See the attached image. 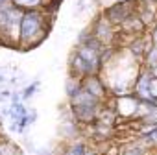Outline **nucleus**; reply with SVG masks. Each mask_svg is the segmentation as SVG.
Wrapping results in <instances>:
<instances>
[{"label":"nucleus","instance_id":"1","mask_svg":"<svg viewBox=\"0 0 157 155\" xmlns=\"http://www.w3.org/2000/svg\"><path fill=\"white\" fill-rule=\"evenodd\" d=\"M52 26V13L46 9H30L24 11L21 21V41L19 50H32L39 46Z\"/></svg>","mask_w":157,"mask_h":155},{"label":"nucleus","instance_id":"2","mask_svg":"<svg viewBox=\"0 0 157 155\" xmlns=\"http://www.w3.org/2000/svg\"><path fill=\"white\" fill-rule=\"evenodd\" d=\"M91 30H93V35L100 39L104 46H115V43L118 41V26H115L105 13H100L94 19V22L91 24Z\"/></svg>","mask_w":157,"mask_h":155},{"label":"nucleus","instance_id":"3","mask_svg":"<svg viewBox=\"0 0 157 155\" xmlns=\"http://www.w3.org/2000/svg\"><path fill=\"white\" fill-rule=\"evenodd\" d=\"M139 2H140V0H115V2H113L104 13L107 15V19H109L115 26H120L129 15L137 13Z\"/></svg>","mask_w":157,"mask_h":155},{"label":"nucleus","instance_id":"4","mask_svg":"<svg viewBox=\"0 0 157 155\" xmlns=\"http://www.w3.org/2000/svg\"><path fill=\"white\" fill-rule=\"evenodd\" d=\"M82 87L102 102H105L109 96V85L100 74H89V76L82 78Z\"/></svg>","mask_w":157,"mask_h":155},{"label":"nucleus","instance_id":"5","mask_svg":"<svg viewBox=\"0 0 157 155\" xmlns=\"http://www.w3.org/2000/svg\"><path fill=\"white\" fill-rule=\"evenodd\" d=\"M151 72L146 68V66H140V72L137 76V80L133 83V94L139 98V100H150L151 94H150V81H151Z\"/></svg>","mask_w":157,"mask_h":155},{"label":"nucleus","instance_id":"6","mask_svg":"<svg viewBox=\"0 0 157 155\" xmlns=\"http://www.w3.org/2000/svg\"><path fill=\"white\" fill-rule=\"evenodd\" d=\"M118 32H120V33H124V35L135 37V35H142V33H146V32H148V28H146V24L140 21L139 13H133V15H129V17H128L120 26H118Z\"/></svg>","mask_w":157,"mask_h":155},{"label":"nucleus","instance_id":"7","mask_svg":"<svg viewBox=\"0 0 157 155\" xmlns=\"http://www.w3.org/2000/svg\"><path fill=\"white\" fill-rule=\"evenodd\" d=\"M68 70H70V74L76 76V78H85V76L93 74V70H91V66L87 65V61H85L80 54H78L76 50H72L70 55H68Z\"/></svg>","mask_w":157,"mask_h":155},{"label":"nucleus","instance_id":"8","mask_svg":"<svg viewBox=\"0 0 157 155\" xmlns=\"http://www.w3.org/2000/svg\"><path fill=\"white\" fill-rule=\"evenodd\" d=\"M52 0H13V4L19 6L21 9L24 11H30V9H43L46 8Z\"/></svg>","mask_w":157,"mask_h":155},{"label":"nucleus","instance_id":"9","mask_svg":"<svg viewBox=\"0 0 157 155\" xmlns=\"http://www.w3.org/2000/svg\"><path fill=\"white\" fill-rule=\"evenodd\" d=\"M87 151H89V144L87 142H83V140H72L67 146V149H65L63 155H85Z\"/></svg>","mask_w":157,"mask_h":155},{"label":"nucleus","instance_id":"10","mask_svg":"<svg viewBox=\"0 0 157 155\" xmlns=\"http://www.w3.org/2000/svg\"><path fill=\"white\" fill-rule=\"evenodd\" d=\"M80 89H82V78H76V76L70 74L67 78V81H65V94H67V98H72Z\"/></svg>","mask_w":157,"mask_h":155},{"label":"nucleus","instance_id":"11","mask_svg":"<svg viewBox=\"0 0 157 155\" xmlns=\"http://www.w3.org/2000/svg\"><path fill=\"white\" fill-rule=\"evenodd\" d=\"M155 65H157V44H153L142 59V66H146V68H153Z\"/></svg>","mask_w":157,"mask_h":155},{"label":"nucleus","instance_id":"12","mask_svg":"<svg viewBox=\"0 0 157 155\" xmlns=\"http://www.w3.org/2000/svg\"><path fill=\"white\" fill-rule=\"evenodd\" d=\"M39 91V81H33V83H30V85H26L22 91H21V94H22V100H30L35 93Z\"/></svg>","mask_w":157,"mask_h":155},{"label":"nucleus","instance_id":"13","mask_svg":"<svg viewBox=\"0 0 157 155\" xmlns=\"http://www.w3.org/2000/svg\"><path fill=\"white\" fill-rule=\"evenodd\" d=\"M142 140L146 142V146H148L150 149H157V129H153L151 133L144 135V137H142Z\"/></svg>","mask_w":157,"mask_h":155},{"label":"nucleus","instance_id":"14","mask_svg":"<svg viewBox=\"0 0 157 155\" xmlns=\"http://www.w3.org/2000/svg\"><path fill=\"white\" fill-rule=\"evenodd\" d=\"M150 94L151 98H157V78H151L150 81Z\"/></svg>","mask_w":157,"mask_h":155},{"label":"nucleus","instance_id":"15","mask_svg":"<svg viewBox=\"0 0 157 155\" xmlns=\"http://www.w3.org/2000/svg\"><path fill=\"white\" fill-rule=\"evenodd\" d=\"M148 33H150V37H151V41H153V44H157V22L148 30Z\"/></svg>","mask_w":157,"mask_h":155},{"label":"nucleus","instance_id":"16","mask_svg":"<svg viewBox=\"0 0 157 155\" xmlns=\"http://www.w3.org/2000/svg\"><path fill=\"white\" fill-rule=\"evenodd\" d=\"M148 70L151 72V76H153V78H157V65H155L153 68H148Z\"/></svg>","mask_w":157,"mask_h":155},{"label":"nucleus","instance_id":"17","mask_svg":"<svg viewBox=\"0 0 157 155\" xmlns=\"http://www.w3.org/2000/svg\"><path fill=\"white\" fill-rule=\"evenodd\" d=\"M13 2V0H0V8H2V6H8V4H11Z\"/></svg>","mask_w":157,"mask_h":155},{"label":"nucleus","instance_id":"18","mask_svg":"<svg viewBox=\"0 0 157 155\" xmlns=\"http://www.w3.org/2000/svg\"><path fill=\"white\" fill-rule=\"evenodd\" d=\"M85 155H100V153H98V151H94V149H91V148H89V151H87V153H85Z\"/></svg>","mask_w":157,"mask_h":155},{"label":"nucleus","instance_id":"19","mask_svg":"<svg viewBox=\"0 0 157 155\" xmlns=\"http://www.w3.org/2000/svg\"><path fill=\"white\" fill-rule=\"evenodd\" d=\"M13 155H24V151H22V149H21V148H17V149H15V153H13Z\"/></svg>","mask_w":157,"mask_h":155},{"label":"nucleus","instance_id":"20","mask_svg":"<svg viewBox=\"0 0 157 155\" xmlns=\"http://www.w3.org/2000/svg\"><path fill=\"white\" fill-rule=\"evenodd\" d=\"M2 116H4V115H2V111H0V127H2Z\"/></svg>","mask_w":157,"mask_h":155}]
</instances>
